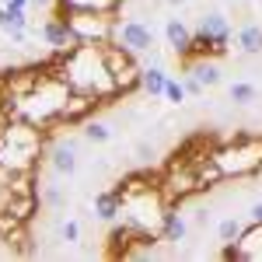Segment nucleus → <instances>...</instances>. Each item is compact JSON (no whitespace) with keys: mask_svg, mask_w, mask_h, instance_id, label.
Masks as SVG:
<instances>
[{"mask_svg":"<svg viewBox=\"0 0 262 262\" xmlns=\"http://www.w3.org/2000/svg\"><path fill=\"white\" fill-rule=\"evenodd\" d=\"M248 213H252V221H255V224H262V203H252Z\"/></svg>","mask_w":262,"mask_h":262,"instance_id":"29","label":"nucleus"},{"mask_svg":"<svg viewBox=\"0 0 262 262\" xmlns=\"http://www.w3.org/2000/svg\"><path fill=\"white\" fill-rule=\"evenodd\" d=\"M238 49H242L245 56H259L262 53V28L259 25H245L242 32H238Z\"/></svg>","mask_w":262,"mask_h":262,"instance_id":"21","label":"nucleus"},{"mask_svg":"<svg viewBox=\"0 0 262 262\" xmlns=\"http://www.w3.org/2000/svg\"><path fill=\"white\" fill-rule=\"evenodd\" d=\"M158 185H161L164 200L171 203H185L189 196H196V192H203V179H200V168L189 161L185 154H179L175 150V158L164 164L161 179H158Z\"/></svg>","mask_w":262,"mask_h":262,"instance_id":"6","label":"nucleus"},{"mask_svg":"<svg viewBox=\"0 0 262 262\" xmlns=\"http://www.w3.org/2000/svg\"><path fill=\"white\" fill-rule=\"evenodd\" d=\"M122 0H56L60 11H119Z\"/></svg>","mask_w":262,"mask_h":262,"instance_id":"20","label":"nucleus"},{"mask_svg":"<svg viewBox=\"0 0 262 262\" xmlns=\"http://www.w3.org/2000/svg\"><path fill=\"white\" fill-rule=\"evenodd\" d=\"M137 158H140V164H150L154 161V147H150V143H137Z\"/></svg>","mask_w":262,"mask_h":262,"instance_id":"28","label":"nucleus"},{"mask_svg":"<svg viewBox=\"0 0 262 262\" xmlns=\"http://www.w3.org/2000/svg\"><path fill=\"white\" fill-rule=\"evenodd\" d=\"M105 60H108V70H112V77H116L119 95H133V91H140L143 67L137 63L133 53H126L119 42H108V46H105Z\"/></svg>","mask_w":262,"mask_h":262,"instance_id":"7","label":"nucleus"},{"mask_svg":"<svg viewBox=\"0 0 262 262\" xmlns=\"http://www.w3.org/2000/svg\"><path fill=\"white\" fill-rule=\"evenodd\" d=\"M227 259H242V262H262V224L252 221V227H245L242 238L231 245H224Z\"/></svg>","mask_w":262,"mask_h":262,"instance_id":"9","label":"nucleus"},{"mask_svg":"<svg viewBox=\"0 0 262 262\" xmlns=\"http://www.w3.org/2000/svg\"><path fill=\"white\" fill-rule=\"evenodd\" d=\"M32 7H49V4H56V0H28Z\"/></svg>","mask_w":262,"mask_h":262,"instance_id":"30","label":"nucleus"},{"mask_svg":"<svg viewBox=\"0 0 262 262\" xmlns=\"http://www.w3.org/2000/svg\"><path fill=\"white\" fill-rule=\"evenodd\" d=\"M255 98H259V88L248 81H238L227 88V101H234V105H252Z\"/></svg>","mask_w":262,"mask_h":262,"instance_id":"22","label":"nucleus"},{"mask_svg":"<svg viewBox=\"0 0 262 262\" xmlns=\"http://www.w3.org/2000/svg\"><path fill=\"white\" fill-rule=\"evenodd\" d=\"M168 4H185V0H168Z\"/></svg>","mask_w":262,"mask_h":262,"instance_id":"31","label":"nucleus"},{"mask_svg":"<svg viewBox=\"0 0 262 262\" xmlns=\"http://www.w3.org/2000/svg\"><path fill=\"white\" fill-rule=\"evenodd\" d=\"M77 140H60L53 143V150H49V168L56 171V175H74L77 171Z\"/></svg>","mask_w":262,"mask_h":262,"instance_id":"12","label":"nucleus"},{"mask_svg":"<svg viewBox=\"0 0 262 262\" xmlns=\"http://www.w3.org/2000/svg\"><path fill=\"white\" fill-rule=\"evenodd\" d=\"M91 217H98V221L112 224L116 217H119L122 210V200H119V189H101V192H95V200H91Z\"/></svg>","mask_w":262,"mask_h":262,"instance_id":"15","label":"nucleus"},{"mask_svg":"<svg viewBox=\"0 0 262 262\" xmlns=\"http://www.w3.org/2000/svg\"><path fill=\"white\" fill-rule=\"evenodd\" d=\"M185 70L203 84V88H217L221 84V67L213 56H192V60H185Z\"/></svg>","mask_w":262,"mask_h":262,"instance_id":"16","label":"nucleus"},{"mask_svg":"<svg viewBox=\"0 0 262 262\" xmlns=\"http://www.w3.org/2000/svg\"><path fill=\"white\" fill-rule=\"evenodd\" d=\"M98 108V98H91V95H81V91H74L70 101H67V108H63L60 122L67 126H77V122H88V116Z\"/></svg>","mask_w":262,"mask_h":262,"instance_id":"14","label":"nucleus"},{"mask_svg":"<svg viewBox=\"0 0 262 262\" xmlns=\"http://www.w3.org/2000/svg\"><path fill=\"white\" fill-rule=\"evenodd\" d=\"M74 95V88L63 81L60 67H46V70H14L7 77H0V116L7 119H25L32 126H56L67 108V101Z\"/></svg>","mask_w":262,"mask_h":262,"instance_id":"1","label":"nucleus"},{"mask_svg":"<svg viewBox=\"0 0 262 262\" xmlns=\"http://www.w3.org/2000/svg\"><path fill=\"white\" fill-rule=\"evenodd\" d=\"M185 234H189V224H185V217H182L175 206H168V213H164V224H161V242L179 245V242H185Z\"/></svg>","mask_w":262,"mask_h":262,"instance_id":"17","label":"nucleus"},{"mask_svg":"<svg viewBox=\"0 0 262 262\" xmlns=\"http://www.w3.org/2000/svg\"><path fill=\"white\" fill-rule=\"evenodd\" d=\"M42 150H46L42 126L0 116V171H7V175H35Z\"/></svg>","mask_w":262,"mask_h":262,"instance_id":"3","label":"nucleus"},{"mask_svg":"<svg viewBox=\"0 0 262 262\" xmlns=\"http://www.w3.org/2000/svg\"><path fill=\"white\" fill-rule=\"evenodd\" d=\"M164 84H168V70L158 67V63H147L143 67V77H140V88L150 98H164Z\"/></svg>","mask_w":262,"mask_h":262,"instance_id":"18","label":"nucleus"},{"mask_svg":"<svg viewBox=\"0 0 262 262\" xmlns=\"http://www.w3.org/2000/svg\"><path fill=\"white\" fill-rule=\"evenodd\" d=\"M56 67L74 91L98 98V105H108L112 98H119L116 77L105 60V46H74L70 53H63L56 60Z\"/></svg>","mask_w":262,"mask_h":262,"instance_id":"2","label":"nucleus"},{"mask_svg":"<svg viewBox=\"0 0 262 262\" xmlns=\"http://www.w3.org/2000/svg\"><path fill=\"white\" fill-rule=\"evenodd\" d=\"M60 238L67 245L81 242V224H77V221H60Z\"/></svg>","mask_w":262,"mask_h":262,"instance_id":"26","label":"nucleus"},{"mask_svg":"<svg viewBox=\"0 0 262 262\" xmlns=\"http://www.w3.org/2000/svg\"><path fill=\"white\" fill-rule=\"evenodd\" d=\"M77 46H108L116 42V14L112 11H60Z\"/></svg>","mask_w":262,"mask_h":262,"instance_id":"5","label":"nucleus"},{"mask_svg":"<svg viewBox=\"0 0 262 262\" xmlns=\"http://www.w3.org/2000/svg\"><path fill=\"white\" fill-rule=\"evenodd\" d=\"M164 98L171 101V105H182V101H185V84L175 81V77H168V84H164Z\"/></svg>","mask_w":262,"mask_h":262,"instance_id":"25","label":"nucleus"},{"mask_svg":"<svg viewBox=\"0 0 262 262\" xmlns=\"http://www.w3.org/2000/svg\"><path fill=\"white\" fill-rule=\"evenodd\" d=\"M164 39H168V46L175 49V56H189V49H192V28L185 25L182 18H168L164 21Z\"/></svg>","mask_w":262,"mask_h":262,"instance_id":"13","label":"nucleus"},{"mask_svg":"<svg viewBox=\"0 0 262 262\" xmlns=\"http://www.w3.org/2000/svg\"><path fill=\"white\" fill-rule=\"evenodd\" d=\"M210 161L217 164L224 182L231 179H252L262 171V133H231L213 143Z\"/></svg>","mask_w":262,"mask_h":262,"instance_id":"4","label":"nucleus"},{"mask_svg":"<svg viewBox=\"0 0 262 262\" xmlns=\"http://www.w3.org/2000/svg\"><path fill=\"white\" fill-rule=\"evenodd\" d=\"M39 35L42 42L56 53V56H63V53H70L74 46H77V39H74V32L67 28V21L60 18V14H53V18H46L42 21V28H39Z\"/></svg>","mask_w":262,"mask_h":262,"instance_id":"11","label":"nucleus"},{"mask_svg":"<svg viewBox=\"0 0 262 262\" xmlns=\"http://www.w3.org/2000/svg\"><path fill=\"white\" fill-rule=\"evenodd\" d=\"M182 84H185V95H192V98H200V95H203V84L196 81L189 70H185V81H182Z\"/></svg>","mask_w":262,"mask_h":262,"instance_id":"27","label":"nucleus"},{"mask_svg":"<svg viewBox=\"0 0 262 262\" xmlns=\"http://www.w3.org/2000/svg\"><path fill=\"white\" fill-rule=\"evenodd\" d=\"M28 28V14H25V7H11V4H4L0 7V32H25Z\"/></svg>","mask_w":262,"mask_h":262,"instance_id":"19","label":"nucleus"},{"mask_svg":"<svg viewBox=\"0 0 262 262\" xmlns=\"http://www.w3.org/2000/svg\"><path fill=\"white\" fill-rule=\"evenodd\" d=\"M242 231H245V227H242V224H238V221H234V217H224V221L217 224V238H221L224 245L238 242V238H242Z\"/></svg>","mask_w":262,"mask_h":262,"instance_id":"24","label":"nucleus"},{"mask_svg":"<svg viewBox=\"0 0 262 262\" xmlns=\"http://www.w3.org/2000/svg\"><path fill=\"white\" fill-rule=\"evenodd\" d=\"M84 140H88V143H108V140H112V126H108V122L88 119V122H84Z\"/></svg>","mask_w":262,"mask_h":262,"instance_id":"23","label":"nucleus"},{"mask_svg":"<svg viewBox=\"0 0 262 262\" xmlns=\"http://www.w3.org/2000/svg\"><path fill=\"white\" fill-rule=\"evenodd\" d=\"M196 35H203V39L213 46V53L221 56V53H227V42H231V25H227V18H224L221 11H210V14L200 18Z\"/></svg>","mask_w":262,"mask_h":262,"instance_id":"10","label":"nucleus"},{"mask_svg":"<svg viewBox=\"0 0 262 262\" xmlns=\"http://www.w3.org/2000/svg\"><path fill=\"white\" fill-rule=\"evenodd\" d=\"M116 42H119L126 53L143 56V53H150V49H154V28H147L140 18L116 21Z\"/></svg>","mask_w":262,"mask_h":262,"instance_id":"8","label":"nucleus"}]
</instances>
